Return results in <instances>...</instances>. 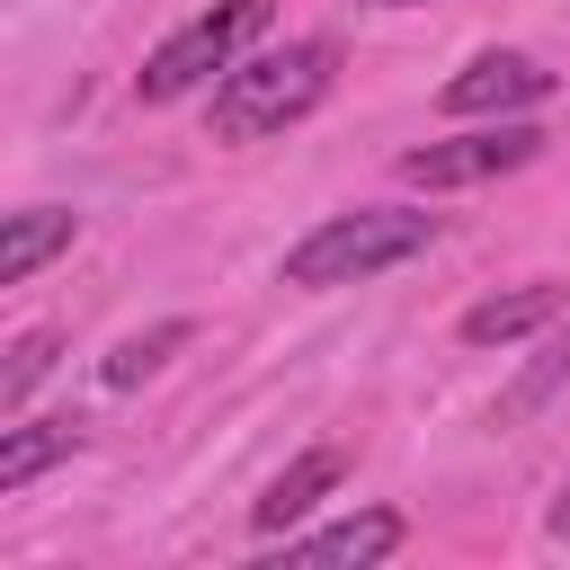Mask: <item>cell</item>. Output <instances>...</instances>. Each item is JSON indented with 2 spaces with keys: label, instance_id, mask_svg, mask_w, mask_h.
Masks as SVG:
<instances>
[{
  "label": "cell",
  "instance_id": "obj_4",
  "mask_svg": "<svg viewBox=\"0 0 570 570\" xmlns=\"http://www.w3.org/2000/svg\"><path fill=\"white\" fill-rule=\"evenodd\" d=\"M543 142H552L543 125H525V116H490V125H472V134H445V142L401 151V187H428V196H445V187H490V178L525 169Z\"/></svg>",
  "mask_w": 570,
  "mask_h": 570
},
{
  "label": "cell",
  "instance_id": "obj_8",
  "mask_svg": "<svg viewBox=\"0 0 570 570\" xmlns=\"http://www.w3.org/2000/svg\"><path fill=\"white\" fill-rule=\"evenodd\" d=\"M410 543V525H401V508H356V517H330V525H312V534H285V561H392Z\"/></svg>",
  "mask_w": 570,
  "mask_h": 570
},
{
  "label": "cell",
  "instance_id": "obj_6",
  "mask_svg": "<svg viewBox=\"0 0 570 570\" xmlns=\"http://www.w3.org/2000/svg\"><path fill=\"white\" fill-rule=\"evenodd\" d=\"M338 481H347V445H303V454H294V463H285V472L249 499V525L276 543V534H294V525H303V517H312Z\"/></svg>",
  "mask_w": 570,
  "mask_h": 570
},
{
  "label": "cell",
  "instance_id": "obj_10",
  "mask_svg": "<svg viewBox=\"0 0 570 570\" xmlns=\"http://www.w3.org/2000/svg\"><path fill=\"white\" fill-rule=\"evenodd\" d=\"M80 454V419H9L0 428V499H18L36 472Z\"/></svg>",
  "mask_w": 570,
  "mask_h": 570
},
{
  "label": "cell",
  "instance_id": "obj_9",
  "mask_svg": "<svg viewBox=\"0 0 570 570\" xmlns=\"http://www.w3.org/2000/svg\"><path fill=\"white\" fill-rule=\"evenodd\" d=\"M570 392V312L552 321V330H534V356L517 365V383L490 401V428H525L534 410H552Z\"/></svg>",
  "mask_w": 570,
  "mask_h": 570
},
{
  "label": "cell",
  "instance_id": "obj_3",
  "mask_svg": "<svg viewBox=\"0 0 570 570\" xmlns=\"http://www.w3.org/2000/svg\"><path fill=\"white\" fill-rule=\"evenodd\" d=\"M276 27V0H214V9H196V18H178L151 53H142V71H134V98L142 107H178V98H196V89H214L258 36Z\"/></svg>",
  "mask_w": 570,
  "mask_h": 570
},
{
  "label": "cell",
  "instance_id": "obj_14",
  "mask_svg": "<svg viewBox=\"0 0 570 570\" xmlns=\"http://www.w3.org/2000/svg\"><path fill=\"white\" fill-rule=\"evenodd\" d=\"M543 534H552V543H570V481H561V499L543 508Z\"/></svg>",
  "mask_w": 570,
  "mask_h": 570
},
{
  "label": "cell",
  "instance_id": "obj_15",
  "mask_svg": "<svg viewBox=\"0 0 570 570\" xmlns=\"http://www.w3.org/2000/svg\"><path fill=\"white\" fill-rule=\"evenodd\" d=\"M383 9H428V0H383Z\"/></svg>",
  "mask_w": 570,
  "mask_h": 570
},
{
  "label": "cell",
  "instance_id": "obj_12",
  "mask_svg": "<svg viewBox=\"0 0 570 570\" xmlns=\"http://www.w3.org/2000/svg\"><path fill=\"white\" fill-rule=\"evenodd\" d=\"M187 338H196V321H187V312H169V321H151V330H134V338H116V347H107V365H98V383H107V392H134V383H151Z\"/></svg>",
  "mask_w": 570,
  "mask_h": 570
},
{
  "label": "cell",
  "instance_id": "obj_1",
  "mask_svg": "<svg viewBox=\"0 0 570 570\" xmlns=\"http://www.w3.org/2000/svg\"><path fill=\"white\" fill-rule=\"evenodd\" d=\"M330 80H338V45H330V36H285V45H267V53H240V62L214 80L205 125H214V142L249 151V142L303 125V116L330 98Z\"/></svg>",
  "mask_w": 570,
  "mask_h": 570
},
{
  "label": "cell",
  "instance_id": "obj_13",
  "mask_svg": "<svg viewBox=\"0 0 570 570\" xmlns=\"http://www.w3.org/2000/svg\"><path fill=\"white\" fill-rule=\"evenodd\" d=\"M53 356H62V330H27V338H9V365H0V419L27 410V392L53 374Z\"/></svg>",
  "mask_w": 570,
  "mask_h": 570
},
{
  "label": "cell",
  "instance_id": "obj_7",
  "mask_svg": "<svg viewBox=\"0 0 570 570\" xmlns=\"http://www.w3.org/2000/svg\"><path fill=\"white\" fill-rule=\"evenodd\" d=\"M561 312H570V294L534 276V285H508V294H481V303H472V312H463L454 330H463V347H517V338H534V330H552Z\"/></svg>",
  "mask_w": 570,
  "mask_h": 570
},
{
  "label": "cell",
  "instance_id": "obj_5",
  "mask_svg": "<svg viewBox=\"0 0 570 570\" xmlns=\"http://www.w3.org/2000/svg\"><path fill=\"white\" fill-rule=\"evenodd\" d=\"M561 80L534 62V53H517V45H490V53H472L445 89H436V107L445 116H525V107H543Z\"/></svg>",
  "mask_w": 570,
  "mask_h": 570
},
{
  "label": "cell",
  "instance_id": "obj_11",
  "mask_svg": "<svg viewBox=\"0 0 570 570\" xmlns=\"http://www.w3.org/2000/svg\"><path fill=\"white\" fill-rule=\"evenodd\" d=\"M71 232H80L71 205H18V214L0 223V285H27L53 249H71Z\"/></svg>",
  "mask_w": 570,
  "mask_h": 570
},
{
  "label": "cell",
  "instance_id": "obj_2",
  "mask_svg": "<svg viewBox=\"0 0 570 570\" xmlns=\"http://www.w3.org/2000/svg\"><path fill=\"white\" fill-rule=\"evenodd\" d=\"M428 240H436V214H419V205H347V214H321L285 249V285H303V294L374 285V276L410 267Z\"/></svg>",
  "mask_w": 570,
  "mask_h": 570
}]
</instances>
